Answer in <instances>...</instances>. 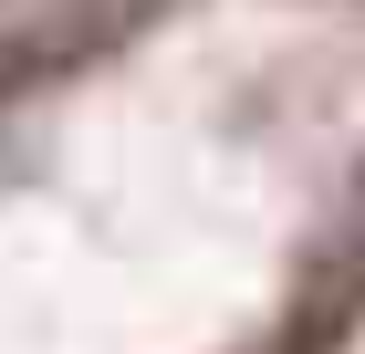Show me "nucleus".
<instances>
[{
  "label": "nucleus",
  "mask_w": 365,
  "mask_h": 354,
  "mask_svg": "<svg viewBox=\"0 0 365 354\" xmlns=\"http://www.w3.org/2000/svg\"><path fill=\"white\" fill-rule=\"evenodd\" d=\"M355 261H365V188H355Z\"/></svg>",
  "instance_id": "nucleus-1"
}]
</instances>
